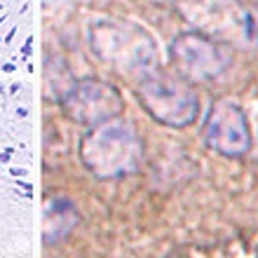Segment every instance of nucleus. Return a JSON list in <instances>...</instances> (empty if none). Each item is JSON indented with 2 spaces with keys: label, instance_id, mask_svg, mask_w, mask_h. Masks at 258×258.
Returning <instances> with one entry per match:
<instances>
[{
  "label": "nucleus",
  "instance_id": "obj_1",
  "mask_svg": "<svg viewBox=\"0 0 258 258\" xmlns=\"http://www.w3.org/2000/svg\"><path fill=\"white\" fill-rule=\"evenodd\" d=\"M183 19L200 33L228 42L232 49L258 45V26L242 0H181Z\"/></svg>",
  "mask_w": 258,
  "mask_h": 258
},
{
  "label": "nucleus",
  "instance_id": "obj_2",
  "mask_svg": "<svg viewBox=\"0 0 258 258\" xmlns=\"http://www.w3.org/2000/svg\"><path fill=\"white\" fill-rule=\"evenodd\" d=\"M171 61L185 78L197 82H211L230 71L235 54L228 42L192 31V33L178 35L171 42Z\"/></svg>",
  "mask_w": 258,
  "mask_h": 258
},
{
  "label": "nucleus",
  "instance_id": "obj_3",
  "mask_svg": "<svg viewBox=\"0 0 258 258\" xmlns=\"http://www.w3.org/2000/svg\"><path fill=\"white\" fill-rule=\"evenodd\" d=\"M141 103L167 127H190L200 115V99L188 82L171 75H153L139 89Z\"/></svg>",
  "mask_w": 258,
  "mask_h": 258
},
{
  "label": "nucleus",
  "instance_id": "obj_4",
  "mask_svg": "<svg viewBox=\"0 0 258 258\" xmlns=\"http://www.w3.org/2000/svg\"><path fill=\"white\" fill-rule=\"evenodd\" d=\"M204 141L214 153L230 160L244 157L253 146L249 117L239 103L230 99H218L211 103L207 120H204Z\"/></svg>",
  "mask_w": 258,
  "mask_h": 258
},
{
  "label": "nucleus",
  "instance_id": "obj_5",
  "mask_svg": "<svg viewBox=\"0 0 258 258\" xmlns=\"http://www.w3.org/2000/svg\"><path fill=\"white\" fill-rule=\"evenodd\" d=\"M139 148L127 127H103L92 136V160L89 167L101 174H120L136 162Z\"/></svg>",
  "mask_w": 258,
  "mask_h": 258
},
{
  "label": "nucleus",
  "instance_id": "obj_6",
  "mask_svg": "<svg viewBox=\"0 0 258 258\" xmlns=\"http://www.w3.org/2000/svg\"><path fill=\"white\" fill-rule=\"evenodd\" d=\"M96 49L113 59H124L134 68L148 66V61L153 59V45L148 38L127 31H110V28L101 31L96 35Z\"/></svg>",
  "mask_w": 258,
  "mask_h": 258
},
{
  "label": "nucleus",
  "instance_id": "obj_7",
  "mask_svg": "<svg viewBox=\"0 0 258 258\" xmlns=\"http://www.w3.org/2000/svg\"><path fill=\"white\" fill-rule=\"evenodd\" d=\"M31 42H33V40H31V38H28V42H26V45H24V54H31Z\"/></svg>",
  "mask_w": 258,
  "mask_h": 258
}]
</instances>
